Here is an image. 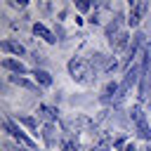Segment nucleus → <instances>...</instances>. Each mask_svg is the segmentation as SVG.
Listing matches in <instances>:
<instances>
[{
	"label": "nucleus",
	"mask_w": 151,
	"mask_h": 151,
	"mask_svg": "<svg viewBox=\"0 0 151 151\" xmlns=\"http://www.w3.org/2000/svg\"><path fill=\"white\" fill-rule=\"evenodd\" d=\"M5 66L14 68V71H24V66H21V64H17V61H5Z\"/></svg>",
	"instance_id": "f03ea898"
},
{
	"label": "nucleus",
	"mask_w": 151,
	"mask_h": 151,
	"mask_svg": "<svg viewBox=\"0 0 151 151\" xmlns=\"http://www.w3.org/2000/svg\"><path fill=\"white\" fill-rule=\"evenodd\" d=\"M35 33H40V35H45V40H50V42L54 40V38H52V35L47 33V28H42V26H35Z\"/></svg>",
	"instance_id": "f257e3e1"
}]
</instances>
